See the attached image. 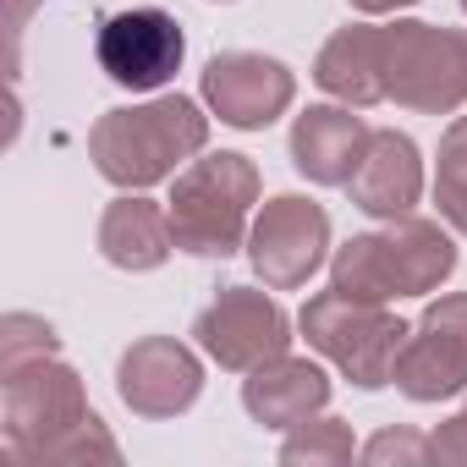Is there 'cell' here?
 Returning <instances> with one entry per match:
<instances>
[{
  "label": "cell",
  "instance_id": "1",
  "mask_svg": "<svg viewBox=\"0 0 467 467\" xmlns=\"http://www.w3.org/2000/svg\"><path fill=\"white\" fill-rule=\"evenodd\" d=\"M0 434L6 456L28 467H88V462H121L116 434L88 407L83 379L61 352L0 368Z\"/></svg>",
  "mask_w": 467,
  "mask_h": 467
},
{
  "label": "cell",
  "instance_id": "2",
  "mask_svg": "<svg viewBox=\"0 0 467 467\" xmlns=\"http://www.w3.org/2000/svg\"><path fill=\"white\" fill-rule=\"evenodd\" d=\"M203 149H209V116L187 94H154L143 105H116L88 127V160L121 192H149L171 182Z\"/></svg>",
  "mask_w": 467,
  "mask_h": 467
},
{
  "label": "cell",
  "instance_id": "3",
  "mask_svg": "<svg viewBox=\"0 0 467 467\" xmlns=\"http://www.w3.org/2000/svg\"><path fill=\"white\" fill-rule=\"evenodd\" d=\"M456 275V243L440 220H385L379 231H358L352 243L330 254V286L368 303L429 297Z\"/></svg>",
  "mask_w": 467,
  "mask_h": 467
},
{
  "label": "cell",
  "instance_id": "4",
  "mask_svg": "<svg viewBox=\"0 0 467 467\" xmlns=\"http://www.w3.org/2000/svg\"><path fill=\"white\" fill-rule=\"evenodd\" d=\"M259 165L237 149H220V154H198L192 165H182L171 176V231H176V248L192 259H231L248 248V231H254V209H259Z\"/></svg>",
  "mask_w": 467,
  "mask_h": 467
},
{
  "label": "cell",
  "instance_id": "5",
  "mask_svg": "<svg viewBox=\"0 0 467 467\" xmlns=\"http://www.w3.org/2000/svg\"><path fill=\"white\" fill-rule=\"evenodd\" d=\"M297 330H303V341H308L319 358H330L358 390L390 385V379H396V358H401V347H407V336H412V325L396 319L390 303L347 297V292H336V286H325V292H314V297L303 303Z\"/></svg>",
  "mask_w": 467,
  "mask_h": 467
},
{
  "label": "cell",
  "instance_id": "6",
  "mask_svg": "<svg viewBox=\"0 0 467 467\" xmlns=\"http://www.w3.org/2000/svg\"><path fill=\"white\" fill-rule=\"evenodd\" d=\"M385 99L418 116H456L467 105V34L440 23H379Z\"/></svg>",
  "mask_w": 467,
  "mask_h": 467
},
{
  "label": "cell",
  "instance_id": "7",
  "mask_svg": "<svg viewBox=\"0 0 467 467\" xmlns=\"http://www.w3.org/2000/svg\"><path fill=\"white\" fill-rule=\"evenodd\" d=\"M248 265L270 292H297L330 265V214L303 192H275L259 203L248 231Z\"/></svg>",
  "mask_w": 467,
  "mask_h": 467
},
{
  "label": "cell",
  "instance_id": "8",
  "mask_svg": "<svg viewBox=\"0 0 467 467\" xmlns=\"http://www.w3.org/2000/svg\"><path fill=\"white\" fill-rule=\"evenodd\" d=\"M192 341L209 363H220L225 374H248L281 352H292V314L270 297V286H225L198 319H192Z\"/></svg>",
  "mask_w": 467,
  "mask_h": 467
},
{
  "label": "cell",
  "instance_id": "9",
  "mask_svg": "<svg viewBox=\"0 0 467 467\" xmlns=\"http://www.w3.org/2000/svg\"><path fill=\"white\" fill-rule=\"evenodd\" d=\"M94 61L116 88L132 94H160L182 61H187V34L171 12L160 6H138V12H116L99 23L94 34Z\"/></svg>",
  "mask_w": 467,
  "mask_h": 467
},
{
  "label": "cell",
  "instance_id": "10",
  "mask_svg": "<svg viewBox=\"0 0 467 467\" xmlns=\"http://www.w3.org/2000/svg\"><path fill=\"white\" fill-rule=\"evenodd\" d=\"M390 385L418 407L451 401L467 390V292H440L418 314Z\"/></svg>",
  "mask_w": 467,
  "mask_h": 467
},
{
  "label": "cell",
  "instance_id": "11",
  "mask_svg": "<svg viewBox=\"0 0 467 467\" xmlns=\"http://www.w3.org/2000/svg\"><path fill=\"white\" fill-rule=\"evenodd\" d=\"M198 94H203L209 116H220L225 127L265 132V127H275L292 110L297 72L286 61H275V56H259V50H220L203 67Z\"/></svg>",
  "mask_w": 467,
  "mask_h": 467
},
{
  "label": "cell",
  "instance_id": "12",
  "mask_svg": "<svg viewBox=\"0 0 467 467\" xmlns=\"http://www.w3.org/2000/svg\"><path fill=\"white\" fill-rule=\"evenodd\" d=\"M116 396L138 418H182L203 396V358L176 336H138L116 363Z\"/></svg>",
  "mask_w": 467,
  "mask_h": 467
},
{
  "label": "cell",
  "instance_id": "13",
  "mask_svg": "<svg viewBox=\"0 0 467 467\" xmlns=\"http://www.w3.org/2000/svg\"><path fill=\"white\" fill-rule=\"evenodd\" d=\"M368 138L374 127L352 110V105H308L297 121H292V165L297 176H308L314 187H347L352 171L363 165L368 154Z\"/></svg>",
  "mask_w": 467,
  "mask_h": 467
},
{
  "label": "cell",
  "instance_id": "14",
  "mask_svg": "<svg viewBox=\"0 0 467 467\" xmlns=\"http://www.w3.org/2000/svg\"><path fill=\"white\" fill-rule=\"evenodd\" d=\"M423 187H429L423 154H418V143H412L407 132H396V127H379V132L368 138V154H363V165H358L352 182H347L352 209H363V214H374V220H401V214H412V209L423 203Z\"/></svg>",
  "mask_w": 467,
  "mask_h": 467
},
{
  "label": "cell",
  "instance_id": "15",
  "mask_svg": "<svg viewBox=\"0 0 467 467\" xmlns=\"http://www.w3.org/2000/svg\"><path fill=\"white\" fill-rule=\"evenodd\" d=\"M243 407H248V418H254L259 429H281V434H286V429H297V423H308L314 412L330 407V374H325L314 358L281 352V358L248 368V379H243Z\"/></svg>",
  "mask_w": 467,
  "mask_h": 467
},
{
  "label": "cell",
  "instance_id": "16",
  "mask_svg": "<svg viewBox=\"0 0 467 467\" xmlns=\"http://www.w3.org/2000/svg\"><path fill=\"white\" fill-rule=\"evenodd\" d=\"M176 248V231H171V209L143 198V192H121L105 203L99 214V254L105 265L127 270V275H143V270H160Z\"/></svg>",
  "mask_w": 467,
  "mask_h": 467
},
{
  "label": "cell",
  "instance_id": "17",
  "mask_svg": "<svg viewBox=\"0 0 467 467\" xmlns=\"http://www.w3.org/2000/svg\"><path fill=\"white\" fill-rule=\"evenodd\" d=\"M314 83L352 105V110H368V105H385V72H379V23H352V28H336L319 56H314Z\"/></svg>",
  "mask_w": 467,
  "mask_h": 467
},
{
  "label": "cell",
  "instance_id": "18",
  "mask_svg": "<svg viewBox=\"0 0 467 467\" xmlns=\"http://www.w3.org/2000/svg\"><path fill=\"white\" fill-rule=\"evenodd\" d=\"M352 456H358L352 423L347 418H330V412H314L308 423L286 429V440H281V462L286 467H341Z\"/></svg>",
  "mask_w": 467,
  "mask_h": 467
},
{
  "label": "cell",
  "instance_id": "19",
  "mask_svg": "<svg viewBox=\"0 0 467 467\" xmlns=\"http://www.w3.org/2000/svg\"><path fill=\"white\" fill-rule=\"evenodd\" d=\"M434 209L440 220L467 237V116H456L440 132V154H434Z\"/></svg>",
  "mask_w": 467,
  "mask_h": 467
},
{
  "label": "cell",
  "instance_id": "20",
  "mask_svg": "<svg viewBox=\"0 0 467 467\" xmlns=\"http://www.w3.org/2000/svg\"><path fill=\"white\" fill-rule=\"evenodd\" d=\"M50 352H61V336L39 314H6L0 319V368H17V363L50 358Z\"/></svg>",
  "mask_w": 467,
  "mask_h": 467
},
{
  "label": "cell",
  "instance_id": "21",
  "mask_svg": "<svg viewBox=\"0 0 467 467\" xmlns=\"http://www.w3.org/2000/svg\"><path fill=\"white\" fill-rule=\"evenodd\" d=\"M368 467H423V462H434V440L429 434H418V429H379L363 451H358Z\"/></svg>",
  "mask_w": 467,
  "mask_h": 467
},
{
  "label": "cell",
  "instance_id": "22",
  "mask_svg": "<svg viewBox=\"0 0 467 467\" xmlns=\"http://www.w3.org/2000/svg\"><path fill=\"white\" fill-rule=\"evenodd\" d=\"M429 440H434V462H456V467H467V401H462V412L445 418Z\"/></svg>",
  "mask_w": 467,
  "mask_h": 467
},
{
  "label": "cell",
  "instance_id": "23",
  "mask_svg": "<svg viewBox=\"0 0 467 467\" xmlns=\"http://www.w3.org/2000/svg\"><path fill=\"white\" fill-rule=\"evenodd\" d=\"M28 17H34V0H12V12H6V34H12V78H17V45H23Z\"/></svg>",
  "mask_w": 467,
  "mask_h": 467
},
{
  "label": "cell",
  "instance_id": "24",
  "mask_svg": "<svg viewBox=\"0 0 467 467\" xmlns=\"http://www.w3.org/2000/svg\"><path fill=\"white\" fill-rule=\"evenodd\" d=\"M407 6H418V0H352V12H363V17H396Z\"/></svg>",
  "mask_w": 467,
  "mask_h": 467
},
{
  "label": "cell",
  "instance_id": "25",
  "mask_svg": "<svg viewBox=\"0 0 467 467\" xmlns=\"http://www.w3.org/2000/svg\"><path fill=\"white\" fill-rule=\"evenodd\" d=\"M220 6H231V0H220Z\"/></svg>",
  "mask_w": 467,
  "mask_h": 467
},
{
  "label": "cell",
  "instance_id": "26",
  "mask_svg": "<svg viewBox=\"0 0 467 467\" xmlns=\"http://www.w3.org/2000/svg\"><path fill=\"white\" fill-rule=\"evenodd\" d=\"M462 12H467V0H462Z\"/></svg>",
  "mask_w": 467,
  "mask_h": 467
}]
</instances>
